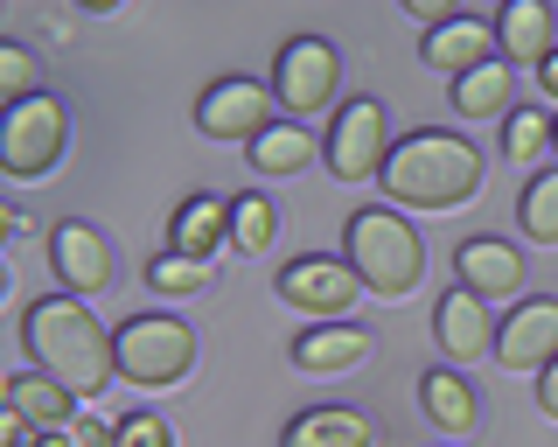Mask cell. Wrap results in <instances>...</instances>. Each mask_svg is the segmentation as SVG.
<instances>
[{"instance_id": "83f0119b", "label": "cell", "mask_w": 558, "mask_h": 447, "mask_svg": "<svg viewBox=\"0 0 558 447\" xmlns=\"http://www.w3.org/2000/svg\"><path fill=\"white\" fill-rule=\"evenodd\" d=\"M119 447H174V426L161 412H126L119 420Z\"/></svg>"}, {"instance_id": "277c9868", "label": "cell", "mask_w": 558, "mask_h": 447, "mask_svg": "<svg viewBox=\"0 0 558 447\" xmlns=\"http://www.w3.org/2000/svg\"><path fill=\"white\" fill-rule=\"evenodd\" d=\"M112 357H119V377H126V385L168 391L196 371V329H189L182 315H126L112 329Z\"/></svg>"}, {"instance_id": "f546056e", "label": "cell", "mask_w": 558, "mask_h": 447, "mask_svg": "<svg viewBox=\"0 0 558 447\" xmlns=\"http://www.w3.org/2000/svg\"><path fill=\"white\" fill-rule=\"evenodd\" d=\"M537 412H545V420H558V357L537 371Z\"/></svg>"}, {"instance_id": "8992f818", "label": "cell", "mask_w": 558, "mask_h": 447, "mask_svg": "<svg viewBox=\"0 0 558 447\" xmlns=\"http://www.w3.org/2000/svg\"><path fill=\"white\" fill-rule=\"evenodd\" d=\"M336 92H342V49L336 43H328V36H287V43H279V57H272L279 112L307 126V112H328Z\"/></svg>"}, {"instance_id": "52a82bcc", "label": "cell", "mask_w": 558, "mask_h": 447, "mask_svg": "<svg viewBox=\"0 0 558 447\" xmlns=\"http://www.w3.org/2000/svg\"><path fill=\"white\" fill-rule=\"evenodd\" d=\"M391 112H384V98H349V106H336V119H328V176L336 182H377L384 161H391Z\"/></svg>"}, {"instance_id": "d4e9b609", "label": "cell", "mask_w": 558, "mask_h": 447, "mask_svg": "<svg viewBox=\"0 0 558 447\" xmlns=\"http://www.w3.org/2000/svg\"><path fill=\"white\" fill-rule=\"evenodd\" d=\"M272 238H279V210H272V196H258V189L231 196V245L244 252V259H258Z\"/></svg>"}, {"instance_id": "30bf717a", "label": "cell", "mask_w": 558, "mask_h": 447, "mask_svg": "<svg viewBox=\"0 0 558 447\" xmlns=\"http://www.w3.org/2000/svg\"><path fill=\"white\" fill-rule=\"evenodd\" d=\"M49 273H57V287L77 294V301L105 294V287H112V238L84 217H63L57 231H49Z\"/></svg>"}, {"instance_id": "d6986e66", "label": "cell", "mask_w": 558, "mask_h": 447, "mask_svg": "<svg viewBox=\"0 0 558 447\" xmlns=\"http://www.w3.org/2000/svg\"><path fill=\"white\" fill-rule=\"evenodd\" d=\"M223 238H231V203H223V196H182L174 231H168V252H182V259L209 266V259L223 252Z\"/></svg>"}, {"instance_id": "d6a6232c", "label": "cell", "mask_w": 558, "mask_h": 447, "mask_svg": "<svg viewBox=\"0 0 558 447\" xmlns=\"http://www.w3.org/2000/svg\"><path fill=\"white\" fill-rule=\"evenodd\" d=\"M0 224H8V238H28V210H14V203L0 210Z\"/></svg>"}, {"instance_id": "836d02e7", "label": "cell", "mask_w": 558, "mask_h": 447, "mask_svg": "<svg viewBox=\"0 0 558 447\" xmlns=\"http://www.w3.org/2000/svg\"><path fill=\"white\" fill-rule=\"evenodd\" d=\"M35 447H70V434H43V440H35Z\"/></svg>"}, {"instance_id": "7402d4cb", "label": "cell", "mask_w": 558, "mask_h": 447, "mask_svg": "<svg viewBox=\"0 0 558 447\" xmlns=\"http://www.w3.org/2000/svg\"><path fill=\"white\" fill-rule=\"evenodd\" d=\"M244 161H252V176H301L314 161V133L301 119H279V126H266L252 147H244Z\"/></svg>"}, {"instance_id": "1f68e13d", "label": "cell", "mask_w": 558, "mask_h": 447, "mask_svg": "<svg viewBox=\"0 0 558 447\" xmlns=\"http://www.w3.org/2000/svg\"><path fill=\"white\" fill-rule=\"evenodd\" d=\"M537 92H545V98H551V106H558V49H551V57H545V63H537Z\"/></svg>"}, {"instance_id": "e0dca14e", "label": "cell", "mask_w": 558, "mask_h": 447, "mask_svg": "<svg viewBox=\"0 0 558 447\" xmlns=\"http://www.w3.org/2000/svg\"><path fill=\"white\" fill-rule=\"evenodd\" d=\"M0 391H8V412H22L35 434H70V426L84 420V412H77V391H63L57 377H43V371H14Z\"/></svg>"}, {"instance_id": "3957f363", "label": "cell", "mask_w": 558, "mask_h": 447, "mask_svg": "<svg viewBox=\"0 0 558 447\" xmlns=\"http://www.w3.org/2000/svg\"><path fill=\"white\" fill-rule=\"evenodd\" d=\"M342 259L363 280V294L405 301V294H418V280H426V238H418V224H405V210L363 203V210L342 217Z\"/></svg>"}, {"instance_id": "ac0fdd59", "label": "cell", "mask_w": 558, "mask_h": 447, "mask_svg": "<svg viewBox=\"0 0 558 447\" xmlns=\"http://www.w3.org/2000/svg\"><path fill=\"white\" fill-rule=\"evenodd\" d=\"M418 406H426V420L440 426L447 440H468L482 426V399H475V385H468L461 371H447V364H433L426 377H418Z\"/></svg>"}, {"instance_id": "9c48e42d", "label": "cell", "mask_w": 558, "mask_h": 447, "mask_svg": "<svg viewBox=\"0 0 558 447\" xmlns=\"http://www.w3.org/2000/svg\"><path fill=\"white\" fill-rule=\"evenodd\" d=\"M266 126H279V98H272V84H258V77H217L196 98V133L203 141H244L252 147Z\"/></svg>"}, {"instance_id": "44dd1931", "label": "cell", "mask_w": 558, "mask_h": 447, "mask_svg": "<svg viewBox=\"0 0 558 447\" xmlns=\"http://www.w3.org/2000/svg\"><path fill=\"white\" fill-rule=\"evenodd\" d=\"M453 112H461V119H510L517 112V71L502 57L482 63L475 77L453 84Z\"/></svg>"}, {"instance_id": "9a60e30c", "label": "cell", "mask_w": 558, "mask_h": 447, "mask_svg": "<svg viewBox=\"0 0 558 447\" xmlns=\"http://www.w3.org/2000/svg\"><path fill=\"white\" fill-rule=\"evenodd\" d=\"M433 336H440V350L453 364L496 357V315H488V301L468 294V287H447V294L433 301Z\"/></svg>"}, {"instance_id": "603a6c76", "label": "cell", "mask_w": 558, "mask_h": 447, "mask_svg": "<svg viewBox=\"0 0 558 447\" xmlns=\"http://www.w3.org/2000/svg\"><path fill=\"white\" fill-rule=\"evenodd\" d=\"M551 133H558V112L517 106L510 119H502V161H510V168H537L551 154Z\"/></svg>"}, {"instance_id": "4fadbf2b", "label": "cell", "mask_w": 558, "mask_h": 447, "mask_svg": "<svg viewBox=\"0 0 558 447\" xmlns=\"http://www.w3.org/2000/svg\"><path fill=\"white\" fill-rule=\"evenodd\" d=\"M371 350H377V336L363 322H314V329H301L287 342L293 371H307V377H342V371L371 364Z\"/></svg>"}, {"instance_id": "f1b7e54d", "label": "cell", "mask_w": 558, "mask_h": 447, "mask_svg": "<svg viewBox=\"0 0 558 447\" xmlns=\"http://www.w3.org/2000/svg\"><path fill=\"white\" fill-rule=\"evenodd\" d=\"M70 447H119V426H105V420H92V412H84V420L70 426Z\"/></svg>"}, {"instance_id": "ffe728a7", "label": "cell", "mask_w": 558, "mask_h": 447, "mask_svg": "<svg viewBox=\"0 0 558 447\" xmlns=\"http://www.w3.org/2000/svg\"><path fill=\"white\" fill-rule=\"evenodd\" d=\"M551 36H558V28H551V8H545V0H510V8H502V22H496V43H502V63H510V71H517V63H531V71H537V63L558 49Z\"/></svg>"}, {"instance_id": "7c38bea8", "label": "cell", "mask_w": 558, "mask_h": 447, "mask_svg": "<svg viewBox=\"0 0 558 447\" xmlns=\"http://www.w3.org/2000/svg\"><path fill=\"white\" fill-rule=\"evenodd\" d=\"M418 57H426L440 77L461 84V77H475L482 63H496V57H502V43H496V22H482V14H453V22L426 28Z\"/></svg>"}, {"instance_id": "e575fe53", "label": "cell", "mask_w": 558, "mask_h": 447, "mask_svg": "<svg viewBox=\"0 0 558 447\" xmlns=\"http://www.w3.org/2000/svg\"><path fill=\"white\" fill-rule=\"evenodd\" d=\"M551 154H558V133H551Z\"/></svg>"}, {"instance_id": "cb8c5ba5", "label": "cell", "mask_w": 558, "mask_h": 447, "mask_svg": "<svg viewBox=\"0 0 558 447\" xmlns=\"http://www.w3.org/2000/svg\"><path fill=\"white\" fill-rule=\"evenodd\" d=\"M517 224L531 245H558V168H537L517 196Z\"/></svg>"}, {"instance_id": "484cf974", "label": "cell", "mask_w": 558, "mask_h": 447, "mask_svg": "<svg viewBox=\"0 0 558 447\" xmlns=\"http://www.w3.org/2000/svg\"><path fill=\"white\" fill-rule=\"evenodd\" d=\"M203 280H209V266H196V259H182V252H154V259H147V287H154V294H168V301L196 294Z\"/></svg>"}, {"instance_id": "7a4b0ae2", "label": "cell", "mask_w": 558, "mask_h": 447, "mask_svg": "<svg viewBox=\"0 0 558 447\" xmlns=\"http://www.w3.org/2000/svg\"><path fill=\"white\" fill-rule=\"evenodd\" d=\"M482 147L468 141V133H447V126H418L405 141L391 147V161H384V203L391 210H461V203H475L482 189Z\"/></svg>"}, {"instance_id": "8fae6325", "label": "cell", "mask_w": 558, "mask_h": 447, "mask_svg": "<svg viewBox=\"0 0 558 447\" xmlns=\"http://www.w3.org/2000/svg\"><path fill=\"white\" fill-rule=\"evenodd\" d=\"M551 357H558V301H551V294L517 301L510 315H502V329H496V364L537 377Z\"/></svg>"}, {"instance_id": "5b68a950", "label": "cell", "mask_w": 558, "mask_h": 447, "mask_svg": "<svg viewBox=\"0 0 558 447\" xmlns=\"http://www.w3.org/2000/svg\"><path fill=\"white\" fill-rule=\"evenodd\" d=\"M63 147H70V106L57 92H35L22 106H8V119H0V168L14 182L49 176L63 161Z\"/></svg>"}, {"instance_id": "4316f807", "label": "cell", "mask_w": 558, "mask_h": 447, "mask_svg": "<svg viewBox=\"0 0 558 447\" xmlns=\"http://www.w3.org/2000/svg\"><path fill=\"white\" fill-rule=\"evenodd\" d=\"M0 92H8V106H22V98L43 92V84H35V49L0 43Z\"/></svg>"}, {"instance_id": "2e32d148", "label": "cell", "mask_w": 558, "mask_h": 447, "mask_svg": "<svg viewBox=\"0 0 558 447\" xmlns=\"http://www.w3.org/2000/svg\"><path fill=\"white\" fill-rule=\"evenodd\" d=\"M279 447H377V426L356 406H307L279 426Z\"/></svg>"}, {"instance_id": "5bb4252c", "label": "cell", "mask_w": 558, "mask_h": 447, "mask_svg": "<svg viewBox=\"0 0 558 447\" xmlns=\"http://www.w3.org/2000/svg\"><path fill=\"white\" fill-rule=\"evenodd\" d=\"M453 280L468 287V294H482V301H510L523 294V252L510 245V238H461V252H453Z\"/></svg>"}, {"instance_id": "4dcf8cb0", "label": "cell", "mask_w": 558, "mask_h": 447, "mask_svg": "<svg viewBox=\"0 0 558 447\" xmlns=\"http://www.w3.org/2000/svg\"><path fill=\"white\" fill-rule=\"evenodd\" d=\"M405 14H418L426 28H440V22H453L461 8H447V0H405Z\"/></svg>"}, {"instance_id": "6da1fadb", "label": "cell", "mask_w": 558, "mask_h": 447, "mask_svg": "<svg viewBox=\"0 0 558 447\" xmlns=\"http://www.w3.org/2000/svg\"><path fill=\"white\" fill-rule=\"evenodd\" d=\"M22 342H28V371L57 377V385L77 391V399H98V391L119 377L112 336H105V322H98L77 294H43V301H28V307H22Z\"/></svg>"}, {"instance_id": "ba28073f", "label": "cell", "mask_w": 558, "mask_h": 447, "mask_svg": "<svg viewBox=\"0 0 558 447\" xmlns=\"http://www.w3.org/2000/svg\"><path fill=\"white\" fill-rule=\"evenodd\" d=\"M272 294L287 301V307H301V315H314V322H349L363 280L349 273V259H336V252H301V259L279 266Z\"/></svg>"}]
</instances>
